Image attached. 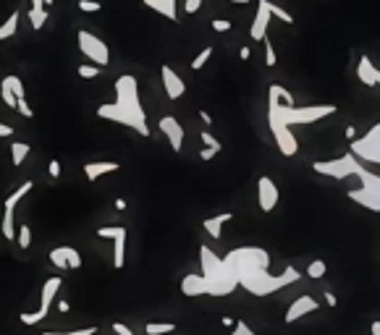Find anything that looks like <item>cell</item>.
I'll return each instance as SVG.
<instances>
[{
  "label": "cell",
  "instance_id": "obj_1",
  "mask_svg": "<svg viewBox=\"0 0 380 335\" xmlns=\"http://www.w3.org/2000/svg\"><path fill=\"white\" fill-rule=\"evenodd\" d=\"M268 262L270 254L260 246H241V249H233L223 257V265L233 278V283L247 289L252 296H268L273 291L286 289L288 283H297L302 278V272L291 265H286L281 275H270Z\"/></svg>",
  "mask_w": 380,
  "mask_h": 335
},
{
  "label": "cell",
  "instance_id": "obj_2",
  "mask_svg": "<svg viewBox=\"0 0 380 335\" xmlns=\"http://www.w3.org/2000/svg\"><path fill=\"white\" fill-rule=\"evenodd\" d=\"M97 115L102 121L121 123V126L137 131L142 137H149L147 115H145V108L140 103V84L131 74H123L116 79V103L100 105Z\"/></svg>",
  "mask_w": 380,
  "mask_h": 335
},
{
  "label": "cell",
  "instance_id": "obj_3",
  "mask_svg": "<svg viewBox=\"0 0 380 335\" xmlns=\"http://www.w3.org/2000/svg\"><path fill=\"white\" fill-rule=\"evenodd\" d=\"M336 113V105H309V108H286V105H281L276 97H270V118L268 123H278V126H305V123H315L325 115H333Z\"/></svg>",
  "mask_w": 380,
  "mask_h": 335
},
{
  "label": "cell",
  "instance_id": "obj_4",
  "mask_svg": "<svg viewBox=\"0 0 380 335\" xmlns=\"http://www.w3.org/2000/svg\"><path fill=\"white\" fill-rule=\"evenodd\" d=\"M200 260H202V280H204V289L210 296H226L236 289L233 278L228 275L226 265L218 254L210 251V246H200Z\"/></svg>",
  "mask_w": 380,
  "mask_h": 335
},
{
  "label": "cell",
  "instance_id": "obj_5",
  "mask_svg": "<svg viewBox=\"0 0 380 335\" xmlns=\"http://www.w3.org/2000/svg\"><path fill=\"white\" fill-rule=\"evenodd\" d=\"M312 170L328 178H336V181H343L346 176H360L362 165L354 155H341L333 160H317V163H312Z\"/></svg>",
  "mask_w": 380,
  "mask_h": 335
},
{
  "label": "cell",
  "instance_id": "obj_6",
  "mask_svg": "<svg viewBox=\"0 0 380 335\" xmlns=\"http://www.w3.org/2000/svg\"><path fill=\"white\" fill-rule=\"evenodd\" d=\"M360 181H362V189H352V191H349V199H354V202L364 205L367 210H375V213H378L380 210V181H378V176H372V173H367V170L362 168Z\"/></svg>",
  "mask_w": 380,
  "mask_h": 335
},
{
  "label": "cell",
  "instance_id": "obj_7",
  "mask_svg": "<svg viewBox=\"0 0 380 335\" xmlns=\"http://www.w3.org/2000/svg\"><path fill=\"white\" fill-rule=\"evenodd\" d=\"M76 42H79V50H82L84 56L90 58L97 68L100 65H108V61H111V50H108V45L102 42L100 37H94L92 32H76Z\"/></svg>",
  "mask_w": 380,
  "mask_h": 335
},
{
  "label": "cell",
  "instance_id": "obj_8",
  "mask_svg": "<svg viewBox=\"0 0 380 335\" xmlns=\"http://www.w3.org/2000/svg\"><path fill=\"white\" fill-rule=\"evenodd\" d=\"M349 155L367 160V163H380V126H372L367 137H362V139H352Z\"/></svg>",
  "mask_w": 380,
  "mask_h": 335
},
{
  "label": "cell",
  "instance_id": "obj_9",
  "mask_svg": "<svg viewBox=\"0 0 380 335\" xmlns=\"http://www.w3.org/2000/svg\"><path fill=\"white\" fill-rule=\"evenodd\" d=\"M257 199H260L262 213H273L278 205V187L273 184L270 176H260V181H257Z\"/></svg>",
  "mask_w": 380,
  "mask_h": 335
},
{
  "label": "cell",
  "instance_id": "obj_10",
  "mask_svg": "<svg viewBox=\"0 0 380 335\" xmlns=\"http://www.w3.org/2000/svg\"><path fill=\"white\" fill-rule=\"evenodd\" d=\"M270 0H257V16L252 21V29H250V37L255 42H262V39L268 37V24H270Z\"/></svg>",
  "mask_w": 380,
  "mask_h": 335
},
{
  "label": "cell",
  "instance_id": "obj_11",
  "mask_svg": "<svg viewBox=\"0 0 380 335\" xmlns=\"http://www.w3.org/2000/svg\"><path fill=\"white\" fill-rule=\"evenodd\" d=\"M50 262L61 267V270H79L82 267V257H79V251L74 246H58V249L50 251Z\"/></svg>",
  "mask_w": 380,
  "mask_h": 335
},
{
  "label": "cell",
  "instance_id": "obj_12",
  "mask_svg": "<svg viewBox=\"0 0 380 335\" xmlns=\"http://www.w3.org/2000/svg\"><path fill=\"white\" fill-rule=\"evenodd\" d=\"M270 129H273V137H276V144H278V149L286 155V158H294L299 152V141L297 137L291 134V129H286V126H278V123H270Z\"/></svg>",
  "mask_w": 380,
  "mask_h": 335
},
{
  "label": "cell",
  "instance_id": "obj_13",
  "mask_svg": "<svg viewBox=\"0 0 380 335\" xmlns=\"http://www.w3.org/2000/svg\"><path fill=\"white\" fill-rule=\"evenodd\" d=\"M160 131L168 137L171 149H173V152H181V147H184V129H181V123H178L173 115L160 118Z\"/></svg>",
  "mask_w": 380,
  "mask_h": 335
},
{
  "label": "cell",
  "instance_id": "obj_14",
  "mask_svg": "<svg viewBox=\"0 0 380 335\" xmlns=\"http://www.w3.org/2000/svg\"><path fill=\"white\" fill-rule=\"evenodd\" d=\"M160 74H163V87H166V92H168V100H178L186 89L184 79H181V76H178L168 63L160 65Z\"/></svg>",
  "mask_w": 380,
  "mask_h": 335
},
{
  "label": "cell",
  "instance_id": "obj_15",
  "mask_svg": "<svg viewBox=\"0 0 380 335\" xmlns=\"http://www.w3.org/2000/svg\"><path fill=\"white\" fill-rule=\"evenodd\" d=\"M317 307H320V304H317L312 296H299L297 301L288 307V312H286V317H283V320H286V325H291V322H297L299 317L317 312Z\"/></svg>",
  "mask_w": 380,
  "mask_h": 335
},
{
  "label": "cell",
  "instance_id": "obj_16",
  "mask_svg": "<svg viewBox=\"0 0 380 335\" xmlns=\"http://www.w3.org/2000/svg\"><path fill=\"white\" fill-rule=\"evenodd\" d=\"M61 283H63L61 278H47L45 283H42V304H39L37 309V315L42 317V320H45L47 312H50V304L56 301L58 291H61Z\"/></svg>",
  "mask_w": 380,
  "mask_h": 335
},
{
  "label": "cell",
  "instance_id": "obj_17",
  "mask_svg": "<svg viewBox=\"0 0 380 335\" xmlns=\"http://www.w3.org/2000/svg\"><path fill=\"white\" fill-rule=\"evenodd\" d=\"M121 170L118 163H113V160H97V163H87L84 165V176L87 181H97L100 176H108V173H116Z\"/></svg>",
  "mask_w": 380,
  "mask_h": 335
},
{
  "label": "cell",
  "instance_id": "obj_18",
  "mask_svg": "<svg viewBox=\"0 0 380 335\" xmlns=\"http://www.w3.org/2000/svg\"><path fill=\"white\" fill-rule=\"evenodd\" d=\"M357 76H360V82L367 84V87H375V84H380L378 65H372V61L367 56L360 58V63H357Z\"/></svg>",
  "mask_w": 380,
  "mask_h": 335
},
{
  "label": "cell",
  "instance_id": "obj_19",
  "mask_svg": "<svg viewBox=\"0 0 380 335\" xmlns=\"http://www.w3.org/2000/svg\"><path fill=\"white\" fill-rule=\"evenodd\" d=\"M147 8H152L155 13L160 16H166L168 21H178V13H176V0H142Z\"/></svg>",
  "mask_w": 380,
  "mask_h": 335
},
{
  "label": "cell",
  "instance_id": "obj_20",
  "mask_svg": "<svg viewBox=\"0 0 380 335\" xmlns=\"http://www.w3.org/2000/svg\"><path fill=\"white\" fill-rule=\"evenodd\" d=\"M181 293H184V296H207L202 275H186V278L181 280Z\"/></svg>",
  "mask_w": 380,
  "mask_h": 335
},
{
  "label": "cell",
  "instance_id": "obj_21",
  "mask_svg": "<svg viewBox=\"0 0 380 335\" xmlns=\"http://www.w3.org/2000/svg\"><path fill=\"white\" fill-rule=\"evenodd\" d=\"M228 220H233V215L231 213H221V215H215V217H207L204 220V231L210 233L213 239H223V225L228 223Z\"/></svg>",
  "mask_w": 380,
  "mask_h": 335
},
{
  "label": "cell",
  "instance_id": "obj_22",
  "mask_svg": "<svg viewBox=\"0 0 380 335\" xmlns=\"http://www.w3.org/2000/svg\"><path fill=\"white\" fill-rule=\"evenodd\" d=\"M32 189H35V181H24V184H21V187L16 189V191H13V194L6 199V202H3V210H16V205H19L21 199H24V196H27Z\"/></svg>",
  "mask_w": 380,
  "mask_h": 335
},
{
  "label": "cell",
  "instance_id": "obj_23",
  "mask_svg": "<svg viewBox=\"0 0 380 335\" xmlns=\"http://www.w3.org/2000/svg\"><path fill=\"white\" fill-rule=\"evenodd\" d=\"M123 265H126V236H118L113 241V267L123 270Z\"/></svg>",
  "mask_w": 380,
  "mask_h": 335
},
{
  "label": "cell",
  "instance_id": "obj_24",
  "mask_svg": "<svg viewBox=\"0 0 380 335\" xmlns=\"http://www.w3.org/2000/svg\"><path fill=\"white\" fill-rule=\"evenodd\" d=\"M268 94L270 97H276L281 105H286V108H294V94L288 92L286 87H281V84H270V89H268Z\"/></svg>",
  "mask_w": 380,
  "mask_h": 335
},
{
  "label": "cell",
  "instance_id": "obj_25",
  "mask_svg": "<svg viewBox=\"0 0 380 335\" xmlns=\"http://www.w3.org/2000/svg\"><path fill=\"white\" fill-rule=\"evenodd\" d=\"M29 152H32V147H29L27 141H13V144H11V163L19 168L21 163L27 160Z\"/></svg>",
  "mask_w": 380,
  "mask_h": 335
},
{
  "label": "cell",
  "instance_id": "obj_26",
  "mask_svg": "<svg viewBox=\"0 0 380 335\" xmlns=\"http://www.w3.org/2000/svg\"><path fill=\"white\" fill-rule=\"evenodd\" d=\"M19 29V11H13L8 19L0 24V39H11Z\"/></svg>",
  "mask_w": 380,
  "mask_h": 335
},
{
  "label": "cell",
  "instance_id": "obj_27",
  "mask_svg": "<svg viewBox=\"0 0 380 335\" xmlns=\"http://www.w3.org/2000/svg\"><path fill=\"white\" fill-rule=\"evenodd\" d=\"M47 16H50V13H47L45 8H37V6H32V11H29V24H32V29H35V32H39V29L45 27Z\"/></svg>",
  "mask_w": 380,
  "mask_h": 335
},
{
  "label": "cell",
  "instance_id": "obj_28",
  "mask_svg": "<svg viewBox=\"0 0 380 335\" xmlns=\"http://www.w3.org/2000/svg\"><path fill=\"white\" fill-rule=\"evenodd\" d=\"M3 239H16V217H13V210H6L3 213Z\"/></svg>",
  "mask_w": 380,
  "mask_h": 335
},
{
  "label": "cell",
  "instance_id": "obj_29",
  "mask_svg": "<svg viewBox=\"0 0 380 335\" xmlns=\"http://www.w3.org/2000/svg\"><path fill=\"white\" fill-rule=\"evenodd\" d=\"M176 330V325L173 322H147L145 325V333L147 335H168Z\"/></svg>",
  "mask_w": 380,
  "mask_h": 335
},
{
  "label": "cell",
  "instance_id": "obj_30",
  "mask_svg": "<svg viewBox=\"0 0 380 335\" xmlns=\"http://www.w3.org/2000/svg\"><path fill=\"white\" fill-rule=\"evenodd\" d=\"M3 82L8 84V89H11V92H13V97H16V103H19V100H24V97H27V92H24V84H21L19 76L8 74V76H6V79H3Z\"/></svg>",
  "mask_w": 380,
  "mask_h": 335
},
{
  "label": "cell",
  "instance_id": "obj_31",
  "mask_svg": "<svg viewBox=\"0 0 380 335\" xmlns=\"http://www.w3.org/2000/svg\"><path fill=\"white\" fill-rule=\"evenodd\" d=\"M97 236L116 241L118 236H126V228H123V225H102V228H97Z\"/></svg>",
  "mask_w": 380,
  "mask_h": 335
},
{
  "label": "cell",
  "instance_id": "obj_32",
  "mask_svg": "<svg viewBox=\"0 0 380 335\" xmlns=\"http://www.w3.org/2000/svg\"><path fill=\"white\" fill-rule=\"evenodd\" d=\"M16 244H19L21 249H29V246H32V228H29L27 223H21L19 228H16Z\"/></svg>",
  "mask_w": 380,
  "mask_h": 335
},
{
  "label": "cell",
  "instance_id": "obj_33",
  "mask_svg": "<svg viewBox=\"0 0 380 335\" xmlns=\"http://www.w3.org/2000/svg\"><path fill=\"white\" fill-rule=\"evenodd\" d=\"M325 272H328V265H325L323 260H315V262H309V267H307V275L312 280H320L325 278Z\"/></svg>",
  "mask_w": 380,
  "mask_h": 335
},
{
  "label": "cell",
  "instance_id": "obj_34",
  "mask_svg": "<svg viewBox=\"0 0 380 335\" xmlns=\"http://www.w3.org/2000/svg\"><path fill=\"white\" fill-rule=\"evenodd\" d=\"M210 56H213V47H204V50H200V56L192 61V68H195V71H202L204 63L210 61Z\"/></svg>",
  "mask_w": 380,
  "mask_h": 335
},
{
  "label": "cell",
  "instance_id": "obj_35",
  "mask_svg": "<svg viewBox=\"0 0 380 335\" xmlns=\"http://www.w3.org/2000/svg\"><path fill=\"white\" fill-rule=\"evenodd\" d=\"M270 16H276V19H281L283 24H291L294 21V16L288 13V11H283L281 6H276V3H270Z\"/></svg>",
  "mask_w": 380,
  "mask_h": 335
},
{
  "label": "cell",
  "instance_id": "obj_36",
  "mask_svg": "<svg viewBox=\"0 0 380 335\" xmlns=\"http://www.w3.org/2000/svg\"><path fill=\"white\" fill-rule=\"evenodd\" d=\"M262 42H265V65H270V68H273V65L278 63V56H276V50H273V42H270L268 37L262 39Z\"/></svg>",
  "mask_w": 380,
  "mask_h": 335
},
{
  "label": "cell",
  "instance_id": "obj_37",
  "mask_svg": "<svg viewBox=\"0 0 380 335\" xmlns=\"http://www.w3.org/2000/svg\"><path fill=\"white\" fill-rule=\"evenodd\" d=\"M202 144H204L207 149H213V152H223V144H221L218 139H215L210 131H204V134H202Z\"/></svg>",
  "mask_w": 380,
  "mask_h": 335
},
{
  "label": "cell",
  "instance_id": "obj_38",
  "mask_svg": "<svg viewBox=\"0 0 380 335\" xmlns=\"http://www.w3.org/2000/svg\"><path fill=\"white\" fill-rule=\"evenodd\" d=\"M0 97H3V103L8 105V108H16V97H13V92L8 89L6 82H0Z\"/></svg>",
  "mask_w": 380,
  "mask_h": 335
},
{
  "label": "cell",
  "instance_id": "obj_39",
  "mask_svg": "<svg viewBox=\"0 0 380 335\" xmlns=\"http://www.w3.org/2000/svg\"><path fill=\"white\" fill-rule=\"evenodd\" d=\"M76 74L82 76V79H94V76H100V68H97V65L82 63V65H79V71H76Z\"/></svg>",
  "mask_w": 380,
  "mask_h": 335
},
{
  "label": "cell",
  "instance_id": "obj_40",
  "mask_svg": "<svg viewBox=\"0 0 380 335\" xmlns=\"http://www.w3.org/2000/svg\"><path fill=\"white\" fill-rule=\"evenodd\" d=\"M102 6L97 3V0H79V11H84V13H97Z\"/></svg>",
  "mask_w": 380,
  "mask_h": 335
},
{
  "label": "cell",
  "instance_id": "obj_41",
  "mask_svg": "<svg viewBox=\"0 0 380 335\" xmlns=\"http://www.w3.org/2000/svg\"><path fill=\"white\" fill-rule=\"evenodd\" d=\"M13 110H19L21 115H24V118H35V110H32V105L27 103V97H24V100H19V103H16V108H13Z\"/></svg>",
  "mask_w": 380,
  "mask_h": 335
},
{
  "label": "cell",
  "instance_id": "obj_42",
  "mask_svg": "<svg viewBox=\"0 0 380 335\" xmlns=\"http://www.w3.org/2000/svg\"><path fill=\"white\" fill-rule=\"evenodd\" d=\"M97 333V327L90 325V327H84V330H71V333H42V335H94Z\"/></svg>",
  "mask_w": 380,
  "mask_h": 335
},
{
  "label": "cell",
  "instance_id": "obj_43",
  "mask_svg": "<svg viewBox=\"0 0 380 335\" xmlns=\"http://www.w3.org/2000/svg\"><path fill=\"white\" fill-rule=\"evenodd\" d=\"M231 335H257V333H252V327L247 325V322H233Z\"/></svg>",
  "mask_w": 380,
  "mask_h": 335
},
{
  "label": "cell",
  "instance_id": "obj_44",
  "mask_svg": "<svg viewBox=\"0 0 380 335\" xmlns=\"http://www.w3.org/2000/svg\"><path fill=\"white\" fill-rule=\"evenodd\" d=\"M47 173H50V178H61V163L56 158L47 163Z\"/></svg>",
  "mask_w": 380,
  "mask_h": 335
},
{
  "label": "cell",
  "instance_id": "obj_45",
  "mask_svg": "<svg viewBox=\"0 0 380 335\" xmlns=\"http://www.w3.org/2000/svg\"><path fill=\"white\" fill-rule=\"evenodd\" d=\"M213 29H215V32H228V29H231V21H228V19H215Z\"/></svg>",
  "mask_w": 380,
  "mask_h": 335
},
{
  "label": "cell",
  "instance_id": "obj_46",
  "mask_svg": "<svg viewBox=\"0 0 380 335\" xmlns=\"http://www.w3.org/2000/svg\"><path fill=\"white\" fill-rule=\"evenodd\" d=\"M113 330H116V335H134V330L126 327L123 322H113Z\"/></svg>",
  "mask_w": 380,
  "mask_h": 335
},
{
  "label": "cell",
  "instance_id": "obj_47",
  "mask_svg": "<svg viewBox=\"0 0 380 335\" xmlns=\"http://www.w3.org/2000/svg\"><path fill=\"white\" fill-rule=\"evenodd\" d=\"M202 8V0H186V13H197Z\"/></svg>",
  "mask_w": 380,
  "mask_h": 335
},
{
  "label": "cell",
  "instance_id": "obj_48",
  "mask_svg": "<svg viewBox=\"0 0 380 335\" xmlns=\"http://www.w3.org/2000/svg\"><path fill=\"white\" fill-rule=\"evenodd\" d=\"M215 155H218V152H213V149H207V147H204L202 152H200V158H202L204 163H210V160H213Z\"/></svg>",
  "mask_w": 380,
  "mask_h": 335
},
{
  "label": "cell",
  "instance_id": "obj_49",
  "mask_svg": "<svg viewBox=\"0 0 380 335\" xmlns=\"http://www.w3.org/2000/svg\"><path fill=\"white\" fill-rule=\"evenodd\" d=\"M0 137H13V126H8V123H0Z\"/></svg>",
  "mask_w": 380,
  "mask_h": 335
},
{
  "label": "cell",
  "instance_id": "obj_50",
  "mask_svg": "<svg viewBox=\"0 0 380 335\" xmlns=\"http://www.w3.org/2000/svg\"><path fill=\"white\" fill-rule=\"evenodd\" d=\"M200 118H202L204 126H213V115H210L207 110H200Z\"/></svg>",
  "mask_w": 380,
  "mask_h": 335
},
{
  "label": "cell",
  "instance_id": "obj_51",
  "mask_svg": "<svg viewBox=\"0 0 380 335\" xmlns=\"http://www.w3.org/2000/svg\"><path fill=\"white\" fill-rule=\"evenodd\" d=\"M56 307H58V312H61V315H66V312L71 309V304H68V301H63V298H61V301H58Z\"/></svg>",
  "mask_w": 380,
  "mask_h": 335
},
{
  "label": "cell",
  "instance_id": "obj_52",
  "mask_svg": "<svg viewBox=\"0 0 380 335\" xmlns=\"http://www.w3.org/2000/svg\"><path fill=\"white\" fill-rule=\"evenodd\" d=\"M56 0H32V6H37V8H45V6H53Z\"/></svg>",
  "mask_w": 380,
  "mask_h": 335
},
{
  "label": "cell",
  "instance_id": "obj_53",
  "mask_svg": "<svg viewBox=\"0 0 380 335\" xmlns=\"http://www.w3.org/2000/svg\"><path fill=\"white\" fill-rule=\"evenodd\" d=\"M250 56H252L250 47H241V50H239V58H241V61H250Z\"/></svg>",
  "mask_w": 380,
  "mask_h": 335
},
{
  "label": "cell",
  "instance_id": "obj_54",
  "mask_svg": "<svg viewBox=\"0 0 380 335\" xmlns=\"http://www.w3.org/2000/svg\"><path fill=\"white\" fill-rule=\"evenodd\" d=\"M325 301H328L331 307H336V304H338V301H336V296H333V293H331V291H325Z\"/></svg>",
  "mask_w": 380,
  "mask_h": 335
},
{
  "label": "cell",
  "instance_id": "obj_55",
  "mask_svg": "<svg viewBox=\"0 0 380 335\" xmlns=\"http://www.w3.org/2000/svg\"><path fill=\"white\" fill-rule=\"evenodd\" d=\"M370 333H372V335H380V322H378V320H375V322H372Z\"/></svg>",
  "mask_w": 380,
  "mask_h": 335
},
{
  "label": "cell",
  "instance_id": "obj_56",
  "mask_svg": "<svg viewBox=\"0 0 380 335\" xmlns=\"http://www.w3.org/2000/svg\"><path fill=\"white\" fill-rule=\"evenodd\" d=\"M346 137L354 139V137H357V129H354V126H346Z\"/></svg>",
  "mask_w": 380,
  "mask_h": 335
},
{
  "label": "cell",
  "instance_id": "obj_57",
  "mask_svg": "<svg viewBox=\"0 0 380 335\" xmlns=\"http://www.w3.org/2000/svg\"><path fill=\"white\" fill-rule=\"evenodd\" d=\"M116 210H126V199H116Z\"/></svg>",
  "mask_w": 380,
  "mask_h": 335
},
{
  "label": "cell",
  "instance_id": "obj_58",
  "mask_svg": "<svg viewBox=\"0 0 380 335\" xmlns=\"http://www.w3.org/2000/svg\"><path fill=\"white\" fill-rule=\"evenodd\" d=\"M231 3H239V6H244V3H250V0H231Z\"/></svg>",
  "mask_w": 380,
  "mask_h": 335
}]
</instances>
